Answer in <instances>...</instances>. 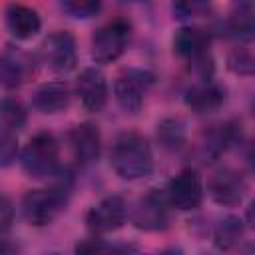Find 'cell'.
<instances>
[{
    "instance_id": "15",
    "label": "cell",
    "mask_w": 255,
    "mask_h": 255,
    "mask_svg": "<svg viewBox=\"0 0 255 255\" xmlns=\"http://www.w3.org/2000/svg\"><path fill=\"white\" fill-rule=\"evenodd\" d=\"M4 22H6L8 32L16 40H30L42 28L40 14L32 6H26V4H20V2H10L6 6V10H4Z\"/></svg>"
},
{
    "instance_id": "5",
    "label": "cell",
    "mask_w": 255,
    "mask_h": 255,
    "mask_svg": "<svg viewBox=\"0 0 255 255\" xmlns=\"http://www.w3.org/2000/svg\"><path fill=\"white\" fill-rule=\"evenodd\" d=\"M155 82V74L145 68H128L114 82V96L126 114H137Z\"/></svg>"
},
{
    "instance_id": "13",
    "label": "cell",
    "mask_w": 255,
    "mask_h": 255,
    "mask_svg": "<svg viewBox=\"0 0 255 255\" xmlns=\"http://www.w3.org/2000/svg\"><path fill=\"white\" fill-rule=\"evenodd\" d=\"M68 141L72 147L74 157L82 165H92L100 159L102 153V135L96 124L92 122H82L74 126L68 133Z\"/></svg>"
},
{
    "instance_id": "8",
    "label": "cell",
    "mask_w": 255,
    "mask_h": 255,
    "mask_svg": "<svg viewBox=\"0 0 255 255\" xmlns=\"http://www.w3.org/2000/svg\"><path fill=\"white\" fill-rule=\"evenodd\" d=\"M128 205L122 195H106L86 213V225L94 235H104L120 229L126 223Z\"/></svg>"
},
{
    "instance_id": "19",
    "label": "cell",
    "mask_w": 255,
    "mask_h": 255,
    "mask_svg": "<svg viewBox=\"0 0 255 255\" xmlns=\"http://www.w3.org/2000/svg\"><path fill=\"white\" fill-rule=\"evenodd\" d=\"M237 124L225 122L219 126H211V129H205L201 143H199V153L203 161H215L237 137Z\"/></svg>"
},
{
    "instance_id": "4",
    "label": "cell",
    "mask_w": 255,
    "mask_h": 255,
    "mask_svg": "<svg viewBox=\"0 0 255 255\" xmlns=\"http://www.w3.org/2000/svg\"><path fill=\"white\" fill-rule=\"evenodd\" d=\"M129 42H131V24L126 18H114L92 34L90 52L98 64H112L122 58Z\"/></svg>"
},
{
    "instance_id": "1",
    "label": "cell",
    "mask_w": 255,
    "mask_h": 255,
    "mask_svg": "<svg viewBox=\"0 0 255 255\" xmlns=\"http://www.w3.org/2000/svg\"><path fill=\"white\" fill-rule=\"evenodd\" d=\"M110 165L120 179L137 181L153 171V153L149 141L137 131L120 133L110 149Z\"/></svg>"
},
{
    "instance_id": "9",
    "label": "cell",
    "mask_w": 255,
    "mask_h": 255,
    "mask_svg": "<svg viewBox=\"0 0 255 255\" xmlns=\"http://www.w3.org/2000/svg\"><path fill=\"white\" fill-rule=\"evenodd\" d=\"M167 199L173 209L193 211L203 201V183L195 169H181L173 175L165 187Z\"/></svg>"
},
{
    "instance_id": "21",
    "label": "cell",
    "mask_w": 255,
    "mask_h": 255,
    "mask_svg": "<svg viewBox=\"0 0 255 255\" xmlns=\"http://www.w3.org/2000/svg\"><path fill=\"white\" fill-rule=\"evenodd\" d=\"M157 141L163 149L177 151L185 143V124L179 118H165L157 124Z\"/></svg>"
},
{
    "instance_id": "25",
    "label": "cell",
    "mask_w": 255,
    "mask_h": 255,
    "mask_svg": "<svg viewBox=\"0 0 255 255\" xmlns=\"http://www.w3.org/2000/svg\"><path fill=\"white\" fill-rule=\"evenodd\" d=\"M227 68L237 76H255V54L245 48H235L227 54Z\"/></svg>"
},
{
    "instance_id": "14",
    "label": "cell",
    "mask_w": 255,
    "mask_h": 255,
    "mask_svg": "<svg viewBox=\"0 0 255 255\" xmlns=\"http://www.w3.org/2000/svg\"><path fill=\"white\" fill-rule=\"evenodd\" d=\"M225 28L239 44L255 42V0H231Z\"/></svg>"
},
{
    "instance_id": "7",
    "label": "cell",
    "mask_w": 255,
    "mask_h": 255,
    "mask_svg": "<svg viewBox=\"0 0 255 255\" xmlns=\"http://www.w3.org/2000/svg\"><path fill=\"white\" fill-rule=\"evenodd\" d=\"M40 62L58 74L72 72L78 64L76 38L66 30L48 34L40 44Z\"/></svg>"
},
{
    "instance_id": "17",
    "label": "cell",
    "mask_w": 255,
    "mask_h": 255,
    "mask_svg": "<svg viewBox=\"0 0 255 255\" xmlns=\"http://www.w3.org/2000/svg\"><path fill=\"white\" fill-rule=\"evenodd\" d=\"M70 104V88L62 80H52L40 84L32 94V106L40 114L64 112Z\"/></svg>"
},
{
    "instance_id": "18",
    "label": "cell",
    "mask_w": 255,
    "mask_h": 255,
    "mask_svg": "<svg viewBox=\"0 0 255 255\" xmlns=\"http://www.w3.org/2000/svg\"><path fill=\"white\" fill-rule=\"evenodd\" d=\"M209 34L197 26H181L173 36V52L179 58L195 60L209 52Z\"/></svg>"
},
{
    "instance_id": "27",
    "label": "cell",
    "mask_w": 255,
    "mask_h": 255,
    "mask_svg": "<svg viewBox=\"0 0 255 255\" xmlns=\"http://www.w3.org/2000/svg\"><path fill=\"white\" fill-rule=\"evenodd\" d=\"M128 249H133V247L104 243V241H102V239H98V237H94V239H86V241H80V243L76 245V251H128Z\"/></svg>"
},
{
    "instance_id": "23",
    "label": "cell",
    "mask_w": 255,
    "mask_h": 255,
    "mask_svg": "<svg viewBox=\"0 0 255 255\" xmlns=\"http://www.w3.org/2000/svg\"><path fill=\"white\" fill-rule=\"evenodd\" d=\"M213 0H171V12L181 22L203 18L211 12Z\"/></svg>"
},
{
    "instance_id": "2",
    "label": "cell",
    "mask_w": 255,
    "mask_h": 255,
    "mask_svg": "<svg viewBox=\"0 0 255 255\" xmlns=\"http://www.w3.org/2000/svg\"><path fill=\"white\" fill-rule=\"evenodd\" d=\"M22 169L34 179H50L60 173V145L54 133L38 131L28 139L20 155Z\"/></svg>"
},
{
    "instance_id": "16",
    "label": "cell",
    "mask_w": 255,
    "mask_h": 255,
    "mask_svg": "<svg viewBox=\"0 0 255 255\" xmlns=\"http://www.w3.org/2000/svg\"><path fill=\"white\" fill-rule=\"evenodd\" d=\"M223 102H225V88L211 80L193 84L185 92V106L195 114H213L223 106Z\"/></svg>"
},
{
    "instance_id": "28",
    "label": "cell",
    "mask_w": 255,
    "mask_h": 255,
    "mask_svg": "<svg viewBox=\"0 0 255 255\" xmlns=\"http://www.w3.org/2000/svg\"><path fill=\"white\" fill-rule=\"evenodd\" d=\"M14 223V207H12V201L2 195V201H0V233L4 235Z\"/></svg>"
},
{
    "instance_id": "6",
    "label": "cell",
    "mask_w": 255,
    "mask_h": 255,
    "mask_svg": "<svg viewBox=\"0 0 255 255\" xmlns=\"http://www.w3.org/2000/svg\"><path fill=\"white\" fill-rule=\"evenodd\" d=\"M169 199L165 191L149 189L131 209V223L141 231H163L169 227Z\"/></svg>"
},
{
    "instance_id": "26",
    "label": "cell",
    "mask_w": 255,
    "mask_h": 255,
    "mask_svg": "<svg viewBox=\"0 0 255 255\" xmlns=\"http://www.w3.org/2000/svg\"><path fill=\"white\" fill-rule=\"evenodd\" d=\"M16 155H18V137H16V131L2 129V135H0V165L2 167L12 165L16 161Z\"/></svg>"
},
{
    "instance_id": "20",
    "label": "cell",
    "mask_w": 255,
    "mask_h": 255,
    "mask_svg": "<svg viewBox=\"0 0 255 255\" xmlns=\"http://www.w3.org/2000/svg\"><path fill=\"white\" fill-rule=\"evenodd\" d=\"M243 229H245V225L237 215H225L213 227V243H215V247L221 249V251L233 249L241 241Z\"/></svg>"
},
{
    "instance_id": "12",
    "label": "cell",
    "mask_w": 255,
    "mask_h": 255,
    "mask_svg": "<svg viewBox=\"0 0 255 255\" xmlns=\"http://www.w3.org/2000/svg\"><path fill=\"white\" fill-rule=\"evenodd\" d=\"M76 96L80 98L82 106L88 112H92V114L102 112L110 98L108 80H106L104 72L98 68L82 70L80 76L76 78Z\"/></svg>"
},
{
    "instance_id": "24",
    "label": "cell",
    "mask_w": 255,
    "mask_h": 255,
    "mask_svg": "<svg viewBox=\"0 0 255 255\" xmlns=\"http://www.w3.org/2000/svg\"><path fill=\"white\" fill-rule=\"evenodd\" d=\"M104 0H60L62 10L78 20H88L100 14Z\"/></svg>"
},
{
    "instance_id": "10",
    "label": "cell",
    "mask_w": 255,
    "mask_h": 255,
    "mask_svg": "<svg viewBox=\"0 0 255 255\" xmlns=\"http://www.w3.org/2000/svg\"><path fill=\"white\" fill-rule=\"evenodd\" d=\"M36 72V64L34 58L20 50L18 46L8 44L2 50V58H0V82L2 88L6 90H16L22 84H26Z\"/></svg>"
},
{
    "instance_id": "22",
    "label": "cell",
    "mask_w": 255,
    "mask_h": 255,
    "mask_svg": "<svg viewBox=\"0 0 255 255\" xmlns=\"http://www.w3.org/2000/svg\"><path fill=\"white\" fill-rule=\"evenodd\" d=\"M0 118H2V129H10L18 133L26 126V108L22 106L20 100L6 96L0 106Z\"/></svg>"
},
{
    "instance_id": "11",
    "label": "cell",
    "mask_w": 255,
    "mask_h": 255,
    "mask_svg": "<svg viewBox=\"0 0 255 255\" xmlns=\"http://www.w3.org/2000/svg\"><path fill=\"white\" fill-rule=\"evenodd\" d=\"M245 191H247V183H245L243 175L231 167L217 169L207 181L209 197L217 205H223V207L239 205L245 197Z\"/></svg>"
},
{
    "instance_id": "29",
    "label": "cell",
    "mask_w": 255,
    "mask_h": 255,
    "mask_svg": "<svg viewBox=\"0 0 255 255\" xmlns=\"http://www.w3.org/2000/svg\"><path fill=\"white\" fill-rule=\"evenodd\" d=\"M245 221H247V225L255 231V199L249 203V207H247V213H245Z\"/></svg>"
},
{
    "instance_id": "3",
    "label": "cell",
    "mask_w": 255,
    "mask_h": 255,
    "mask_svg": "<svg viewBox=\"0 0 255 255\" xmlns=\"http://www.w3.org/2000/svg\"><path fill=\"white\" fill-rule=\"evenodd\" d=\"M68 205V187H42L30 189L22 197V213L26 221L34 227L50 225Z\"/></svg>"
}]
</instances>
